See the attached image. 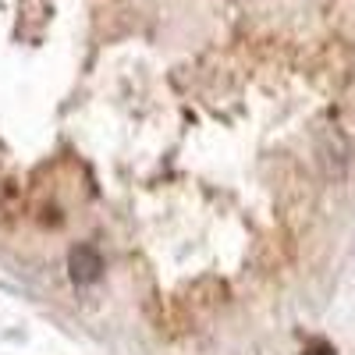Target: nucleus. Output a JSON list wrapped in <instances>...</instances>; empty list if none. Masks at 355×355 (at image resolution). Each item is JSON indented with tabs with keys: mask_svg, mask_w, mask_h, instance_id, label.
Listing matches in <instances>:
<instances>
[{
	"mask_svg": "<svg viewBox=\"0 0 355 355\" xmlns=\"http://www.w3.org/2000/svg\"><path fill=\"white\" fill-rule=\"evenodd\" d=\"M68 270H71L75 284H93L103 274V259H100V252L93 245H75L71 256H68Z\"/></svg>",
	"mask_w": 355,
	"mask_h": 355,
	"instance_id": "1",
	"label": "nucleus"
},
{
	"mask_svg": "<svg viewBox=\"0 0 355 355\" xmlns=\"http://www.w3.org/2000/svg\"><path fill=\"white\" fill-rule=\"evenodd\" d=\"M302 355H338V352H334V345H327V341H313V345H306Z\"/></svg>",
	"mask_w": 355,
	"mask_h": 355,
	"instance_id": "2",
	"label": "nucleus"
}]
</instances>
